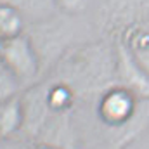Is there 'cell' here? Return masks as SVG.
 Masks as SVG:
<instances>
[{"label":"cell","mask_w":149,"mask_h":149,"mask_svg":"<svg viewBox=\"0 0 149 149\" xmlns=\"http://www.w3.org/2000/svg\"><path fill=\"white\" fill-rule=\"evenodd\" d=\"M64 80L74 94L104 92L109 88V81L116 76L114 52L102 49L101 45H88L74 50L63 63Z\"/></svg>","instance_id":"cell-1"},{"label":"cell","mask_w":149,"mask_h":149,"mask_svg":"<svg viewBox=\"0 0 149 149\" xmlns=\"http://www.w3.org/2000/svg\"><path fill=\"white\" fill-rule=\"evenodd\" d=\"M141 99L123 85H111L106 88L97 102V114L101 121L113 130L123 128L139 109Z\"/></svg>","instance_id":"cell-2"},{"label":"cell","mask_w":149,"mask_h":149,"mask_svg":"<svg viewBox=\"0 0 149 149\" xmlns=\"http://www.w3.org/2000/svg\"><path fill=\"white\" fill-rule=\"evenodd\" d=\"M0 57L2 66L17 74L23 81L33 80L40 71V57L37 49L31 43V40L24 35L2 40Z\"/></svg>","instance_id":"cell-3"},{"label":"cell","mask_w":149,"mask_h":149,"mask_svg":"<svg viewBox=\"0 0 149 149\" xmlns=\"http://www.w3.org/2000/svg\"><path fill=\"white\" fill-rule=\"evenodd\" d=\"M114 57H116V80L120 85L130 88L139 99H149V76L139 66L132 52L121 43V40H116L114 47Z\"/></svg>","instance_id":"cell-4"},{"label":"cell","mask_w":149,"mask_h":149,"mask_svg":"<svg viewBox=\"0 0 149 149\" xmlns=\"http://www.w3.org/2000/svg\"><path fill=\"white\" fill-rule=\"evenodd\" d=\"M118 38L149 76V30L142 23H130L121 30Z\"/></svg>","instance_id":"cell-5"},{"label":"cell","mask_w":149,"mask_h":149,"mask_svg":"<svg viewBox=\"0 0 149 149\" xmlns=\"http://www.w3.org/2000/svg\"><path fill=\"white\" fill-rule=\"evenodd\" d=\"M24 128V106L23 97L16 95L7 101H2L0 106V134L2 139L14 137Z\"/></svg>","instance_id":"cell-6"},{"label":"cell","mask_w":149,"mask_h":149,"mask_svg":"<svg viewBox=\"0 0 149 149\" xmlns=\"http://www.w3.org/2000/svg\"><path fill=\"white\" fill-rule=\"evenodd\" d=\"M23 14L12 3L0 5V37L2 40L23 35Z\"/></svg>","instance_id":"cell-7"},{"label":"cell","mask_w":149,"mask_h":149,"mask_svg":"<svg viewBox=\"0 0 149 149\" xmlns=\"http://www.w3.org/2000/svg\"><path fill=\"white\" fill-rule=\"evenodd\" d=\"M74 90L66 81H57L54 85H49L47 90V102L54 113H66L74 102Z\"/></svg>","instance_id":"cell-8"},{"label":"cell","mask_w":149,"mask_h":149,"mask_svg":"<svg viewBox=\"0 0 149 149\" xmlns=\"http://www.w3.org/2000/svg\"><path fill=\"white\" fill-rule=\"evenodd\" d=\"M21 83H23V80L17 74H14L5 66H0V99L2 101L19 95L17 92L21 88Z\"/></svg>","instance_id":"cell-9"},{"label":"cell","mask_w":149,"mask_h":149,"mask_svg":"<svg viewBox=\"0 0 149 149\" xmlns=\"http://www.w3.org/2000/svg\"><path fill=\"white\" fill-rule=\"evenodd\" d=\"M90 0H52V3L64 14H70V16H74V14H80L87 9Z\"/></svg>","instance_id":"cell-10"},{"label":"cell","mask_w":149,"mask_h":149,"mask_svg":"<svg viewBox=\"0 0 149 149\" xmlns=\"http://www.w3.org/2000/svg\"><path fill=\"white\" fill-rule=\"evenodd\" d=\"M2 149H37V146L31 148L26 142H21L14 137H9V139H2Z\"/></svg>","instance_id":"cell-11"}]
</instances>
